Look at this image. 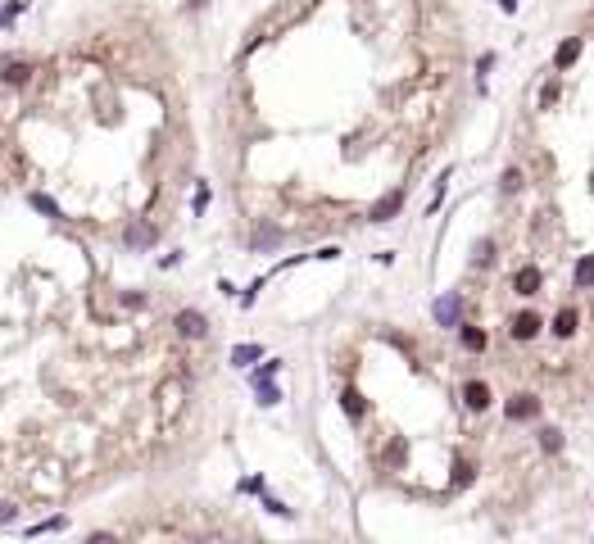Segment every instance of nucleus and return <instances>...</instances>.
Wrapping results in <instances>:
<instances>
[{
    "instance_id": "1",
    "label": "nucleus",
    "mask_w": 594,
    "mask_h": 544,
    "mask_svg": "<svg viewBox=\"0 0 594 544\" xmlns=\"http://www.w3.org/2000/svg\"><path fill=\"white\" fill-rule=\"evenodd\" d=\"M431 318L440 322V327H458L463 322V300H458V291H445L436 304H431Z\"/></svg>"
},
{
    "instance_id": "2",
    "label": "nucleus",
    "mask_w": 594,
    "mask_h": 544,
    "mask_svg": "<svg viewBox=\"0 0 594 544\" xmlns=\"http://www.w3.org/2000/svg\"><path fill=\"white\" fill-rule=\"evenodd\" d=\"M172 327H177V336H186V340H205L209 336V318L200 309H181L177 318H172Z\"/></svg>"
},
{
    "instance_id": "3",
    "label": "nucleus",
    "mask_w": 594,
    "mask_h": 544,
    "mask_svg": "<svg viewBox=\"0 0 594 544\" xmlns=\"http://www.w3.org/2000/svg\"><path fill=\"white\" fill-rule=\"evenodd\" d=\"M504 413H509V422H531V417H540V399L535 395H509V404H504Z\"/></svg>"
},
{
    "instance_id": "4",
    "label": "nucleus",
    "mask_w": 594,
    "mask_h": 544,
    "mask_svg": "<svg viewBox=\"0 0 594 544\" xmlns=\"http://www.w3.org/2000/svg\"><path fill=\"white\" fill-rule=\"evenodd\" d=\"M399 209H404V186H395V190H386V195L377 200V204L368 209V218L372 223H390V218L399 214Z\"/></svg>"
},
{
    "instance_id": "5",
    "label": "nucleus",
    "mask_w": 594,
    "mask_h": 544,
    "mask_svg": "<svg viewBox=\"0 0 594 544\" xmlns=\"http://www.w3.org/2000/svg\"><path fill=\"white\" fill-rule=\"evenodd\" d=\"M540 286H544V272L535 268V263H526V268L513 272V291L517 295H540Z\"/></svg>"
},
{
    "instance_id": "6",
    "label": "nucleus",
    "mask_w": 594,
    "mask_h": 544,
    "mask_svg": "<svg viewBox=\"0 0 594 544\" xmlns=\"http://www.w3.org/2000/svg\"><path fill=\"white\" fill-rule=\"evenodd\" d=\"M463 404L472 408V413H485V408L495 404L490 386H485V381H467V386H463Z\"/></svg>"
},
{
    "instance_id": "7",
    "label": "nucleus",
    "mask_w": 594,
    "mask_h": 544,
    "mask_svg": "<svg viewBox=\"0 0 594 544\" xmlns=\"http://www.w3.org/2000/svg\"><path fill=\"white\" fill-rule=\"evenodd\" d=\"M540 327H544L540 313H517L513 327H509V336H513V340H535V336H540Z\"/></svg>"
},
{
    "instance_id": "8",
    "label": "nucleus",
    "mask_w": 594,
    "mask_h": 544,
    "mask_svg": "<svg viewBox=\"0 0 594 544\" xmlns=\"http://www.w3.org/2000/svg\"><path fill=\"white\" fill-rule=\"evenodd\" d=\"M27 78H32V64H27V60H0V82H9V87H23Z\"/></svg>"
},
{
    "instance_id": "9",
    "label": "nucleus",
    "mask_w": 594,
    "mask_h": 544,
    "mask_svg": "<svg viewBox=\"0 0 594 544\" xmlns=\"http://www.w3.org/2000/svg\"><path fill=\"white\" fill-rule=\"evenodd\" d=\"M576 327H581V313L576 309H558V313H553V336H558V340H572V336H576Z\"/></svg>"
},
{
    "instance_id": "10",
    "label": "nucleus",
    "mask_w": 594,
    "mask_h": 544,
    "mask_svg": "<svg viewBox=\"0 0 594 544\" xmlns=\"http://www.w3.org/2000/svg\"><path fill=\"white\" fill-rule=\"evenodd\" d=\"M458 336H463V349H472V354H485V345H490L485 327H472V322H458Z\"/></svg>"
},
{
    "instance_id": "11",
    "label": "nucleus",
    "mask_w": 594,
    "mask_h": 544,
    "mask_svg": "<svg viewBox=\"0 0 594 544\" xmlns=\"http://www.w3.org/2000/svg\"><path fill=\"white\" fill-rule=\"evenodd\" d=\"M340 408H345V417H350V422H363V413H368V399H363L359 390H345V395H340Z\"/></svg>"
},
{
    "instance_id": "12",
    "label": "nucleus",
    "mask_w": 594,
    "mask_h": 544,
    "mask_svg": "<svg viewBox=\"0 0 594 544\" xmlns=\"http://www.w3.org/2000/svg\"><path fill=\"white\" fill-rule=\"evenodd\" d=\"M576 55H581V36H567V41L558 46V55H553V69H572V64H576Z\"/></svg>"
},
{
    "instance_id": "13",
    "label": "nucleus",
    "mask_w": 594,
    "mask_h": 544,
    "mask_svg": "<svg viewBox=\"0 0 594 544\" xmlns=\"http://www.w3.org/2000/svg\"><path fill=\"white\" fill-rule=\"evenodd\" d=\"M277 241H282V232H277L272 223H258L254 227V250H277Z\"/></svg>"
},
{
    "instance_id": "14",
    "label": "nucleus",
    "mask_w": 594,
    "mask_h": 544,
    "mask_svg": "<svg viewBox=\"0 0 594 544\" xmlns=\"http://www.w3.org/2000/svg\"><path fill=\"white\" fill-rule=\"evenodd\" d=\"M159 399H164V413L172 417L181 408V381H164V390H159Z\"/></svg>"
},
{
    "instance_id": "15",
    "label": "nucleus",
    "mask_w": 594,
    "mask_h": 544,
    "mask_svg": "<svg viewBox=\"0 0 594 544\" xmlns=\"http://www.w3.org/2000/svg\"><path fill=\"white\" fill-rule=\"evenodd\" d=\"M258 358H263V345H236V349H232V363H236V368H250V363H258Z\"/></svg>"
},
{
    "instance_id": "16",
    "label": "nucleus",
    "mask_w": 594,
    "mask_h": 544,
    "mask_svg": "<svg viewBox=\"0 0 594 544\" xmlns=\"http://www.w3.org/2000/svg\"><path fill=\"white\" fill-rule=\"evenodd\" d=\"M27 204H32L36 214H46V218H64V214H60V204H55L50 195H41V190H32V195H27Z\"/></svg>"
},
{
    "instance_id": "17",
    "label": "nucleus",
    "mask_w": 594,
    "mask_h": 544,
    "mask_svg": "<svg viewBox=\"0 0 594 544\" xmlns=\"http://www.w3.org/2000/svg\"><path fill=\"white\" fill-rule=\"evenodd\" d=\"M254 395H258V404H263V408H277V404H282V390H277V386H268V377H263V381H254Z\"/></svg>"
},
{
    "instance_id": "18",
    "label": "nucleus",
    "mask_w": 594,
    "mask_h": 544,
    "mask_svg": "<svg viewBox=\"0 0 594 544\" xmlns=\"http://www.w3.org/2000/svg\"><path fill=\"white\" fill-rule=\"evenodd\" d=\"M590 286H594V254L576 263V291H590Z\"/></svg>"
},
{
    "instance_id": "19",
    "label": "nucleus",
    "mask_w": 594,
    "mask_h": 544,
    "mask_svg": "<svg viewBox=\"0 0 594 544\" xmlns=\"http://www.w3.org/2000/svg\"><path fill=\"white\" fill-rule=\"evenodd\" d=\"M150 241H155V227H132V232H127L132 250H141V245H150Z\"/></svg>"
},
{
    "instance_id": "20",
    "label": "nucleus",
    "mask_w": 594,
    "mask_h": 544,
    "mask_svg": "<svg viewBox=\"0 0 594 544\" xmlns=\"http://www.w3.org/2000/svg\"><path fill=\"white\" fill-rule=\"evenodd\" d=\"M540 445H544L549 454H558V449H562V431H553V426H549V431H540Z\"/></svg>"
},
{
    "instance_id": "21",
    "label": "nucleus",
    "mask_w": 594,
    "mask_h": 544,
    "mask_svg": "<svg viewBox=\"0 0 594 544\" xmlns=\"http://www.w3.org/2000/svg\"><path fill=\"white\" fill-rule=\"evenodd\" d=\"M18 14H23V0H9V5L0 9V27H9V23H14Z\"/></svg>"
},
{
    "instance_id": "22",
    "label": "nucleus",
    "mask_w": 594,
    "mask_h": 544,
    "mask_svg": "<svg viewBox=\"0 0 594 544\" xmlns=\"http://www.w3.org/2000/svg\"><path fill=\"white\" fill-rule=\"evenodd\" d=\"M553 100H558V82H544V91H540V109H553Z\"/></svg>"
},
{
    "instance_id": "23",
    "label": "nucleus",
    "mask_w": 594,
    "mask_h": 544,
    "mask_svg": "<svg viewBox=\"0 0 594 544\" xmlns=\"http://www.w3.org/2000/svg\"><path fill=\"white\" fill-rule=\"evenodd\" d=\"M64 526H69V522H64V517H50V522H41V526H32V531H27V536H46V531H64Z\"/></svg>"
},
{
    "instance_id": "24",
    "label": "nucleus",
    "mask_w": 594,
    "mask_h": 544,
    "mask_svg": "<svg viewBox=\"0 0 594 544\" xmlns=\"http://www.w3.org/2000/svg\"><path fill=\"white\" fill-rule=\"evenodd\" d=\"M495 259V241H476V259L472 263H490Z\"/></svg>"
},
{
    "instance_id": "25",
    "label": "nucleus",
    "mask_w": 594,
    "mask_h": 544,
    "mask_svg": "<svg viewBox=\"0 0 594 544\" xmlns=\"http://www.w3.org/2000/svg\"><path fill=\"white\" fill-rule=\"evenodd\" d=\"M263 508L272 512V517H291V508H286V503H277V499H268V490H263Z\"/></svg>"
},
{
    "instance_id": "26",
    "label": "nucleus",
    "mask_w": 594,
    "mask_h": 544,
    "mask_svg": "<svg viewBox=\"0 0 594 544\" xmlns=\"http://www.w3.org/2000/svg\"><path fill=\"white\" fill-rule=\"evenodd\" d=\"M499 186H504V190H517V186H522V173H517V168H509V173L499 177Z\"/></svg>"
},
{
    "instance_id": "27",
    "label": "nucleus",
    "mask_w": 594,
    "mask_h": 544,
    "mask_svg": "<svg viewBox=\"0 0 594 544\" xmlns=\"http://www.w3.org/2000/svg\"><path fill=\"white\" fill-rule=\"evenodd\" d=\"M277 372H282V363H277V358H272V363H263V368H258V372H254V381H263V377H277Z\"/></svg>"
},
{
    "instance_id": "28",
    "label": "nucleus",
    "mask_w": 594,
    "mask_h": 544,
    "mask_svg": "<svg viewBox=\"0 0 594 544\" xmlns=\"http://www.w3.org/2000/svg\"><path fill=\"white\" fill-rule=\"evenodd\" d=\"M14 517H18V508H14V503H5V499H0V526H5V522H14Z\"/></svg>"
},
{
    "instance_id": "29",
    "label": "nucleus",
    "mask_w": 594,
    "mask_h": 544,
    "mask_svg": "<svg viewBox=\"0 0 594 544\" xmlns=\"http://www.w3.org/2000/svg\"><path fill=\"white\" fill-rule=\"evenodd\" d=\"M467 481H472V467H467V463H458V472H454V485H467Z\"/></svg>"
},
{
    "instance_id": "30",
    "label": "nucleus",
    "mask_w": 594,
    "mask_h": 544,
    "mask_svg": "<svg viewBox=\"0 0 594 544\" xmlns=\"http://www.w3.org/2000/svg\"><path fill=\"white\" fill-rule=\"evenodd\" d=\"M499 9L504 14H517V0H499Z\"/></svg>"
}]
</instances>
